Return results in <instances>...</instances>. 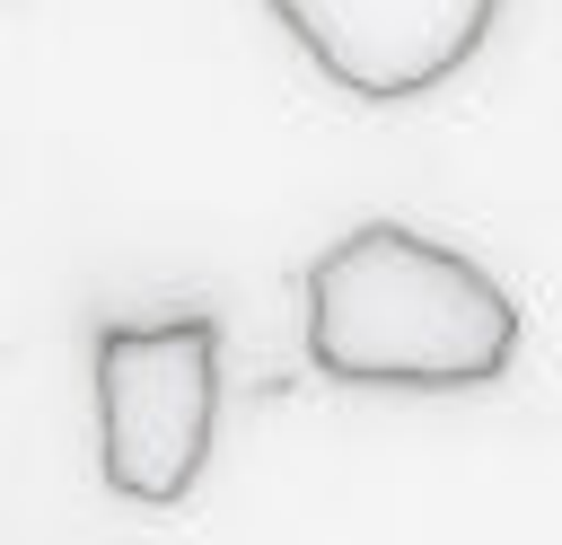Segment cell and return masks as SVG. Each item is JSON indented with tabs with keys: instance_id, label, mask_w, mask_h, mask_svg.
<instances>
[{
	"instance_id": "cell-1",
	"label": "cell",
	"mask_w": 562,
	"mask_h": 545,
	"mask_svg": "<svg viewBox=\"0 0 562 545\" xmlns=\"http://www.w3.org/2000/svg\"><path fill=\"white\" fill-rule=\"evenodd\" d=\"M307 360L334 387H492L518 360V299L474 255L404 220H360L307 264Z\"/></svg>"
},
{
	"instance_id": "cell-2",
	"label": "cell",
	"mask_w": 562,
	"mask_h": 545,
	"mask_svg": "<svg viewBox=\"0 0 562 545\" xmlns=\"http://www.w3.org/2000/svg\"><path fill=\"white\" fill-rule=\"evenodd\" d=\"M220 431V325H97V466L105 492L167 510L202 483Z\"/></svg>"
},
{
	"instance_id": "cell-3",
	"label": "cell",
	"mask_w": 562,
	"mask_h": 545,
	"mask_svg": "<svg viewBox=\"0 0 562 545\" xmlns=\"http://www.w3.org/2000/svg\"><path fill=\"white\" fill-rule=\"evenodd\" d=\"M263 9L334 88L369 105H404L457 79L501 18V0H263Z\"/></svg>"
}]
</instances>
